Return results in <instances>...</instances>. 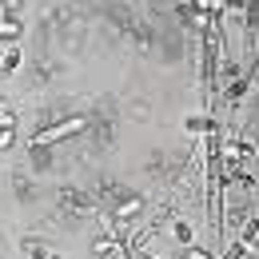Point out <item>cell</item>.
Here are the masks:
<instances>
[{
	"mask_svg": "<svg viewBox=\"0 0 259 259\" xmlns=\"http://www.w3.org/2000/svg\"><path fill=\"white\" fill-rule=\"evenodd\" d=\"M76 132H84V120H64V124H56V128H48V132H40V136H32V148L56 144V140H64V136H76Z\"/></svg>",
	"mask_w": 259,
	"mask_h": 259,
	"instance_id": "1",
	"label": "cell"
},
{
	"mask_svg": "<svg viewBox=\"0 0 259 259\" xmlns=\"http://www.w3.org/2000/svg\"><path fill=\"white\" fill-rule=\"evenodd\" d=\"M16 64H20V44L12 40V48H8V56H4V64H0V72H16Z\"/></svg>",
	"mask_w": 259,
	"mask_h": 259,
	"instance_id": "2",
	"label": "cell"
},
{
	"mask_svg": "<svg viewBox=\"0 0 259 259\" xmlns=\"http://www.w3.org/2000/svg\"><path fill=\"white\" fill-rule=\"evenodd\" d=\"M0 36H4V40H16V36H20V24H16V20H0Z\"/></svg>",
	"mask_w": 259,
	"mask_h": 259,
	"instance_id": "3",
	"label": "cell"
},
{
	"mask_svg": "<svg viewBox=\"0 0 259 259\" xmlns=\"http://www.w3.org/2000/svg\"><path fill=\"white\" fill-rule=\"evenodd\" d=\"M144 207V199H128V203H120V220H128V215H136Z\"/></svg>",
	"mask_w": 259,
	"mask_h": 259,
	"instance_id": "4",
	"label": "cell"
},
{
	"mask_svg": "<svg viewBox=\"0 0 259 259\" xmlns=\"http://www.w3.org/2000/svg\"><path fill=\"white\" fill-rule=\"evenodd\" d=\"M176 239H180V243H192V227H188V224H176Z\"/></svg>",
	"mask_w": 259,
	"mask_h": 259,
	"instance_id": "5",
	"label": "cell"
}]
</instances>
